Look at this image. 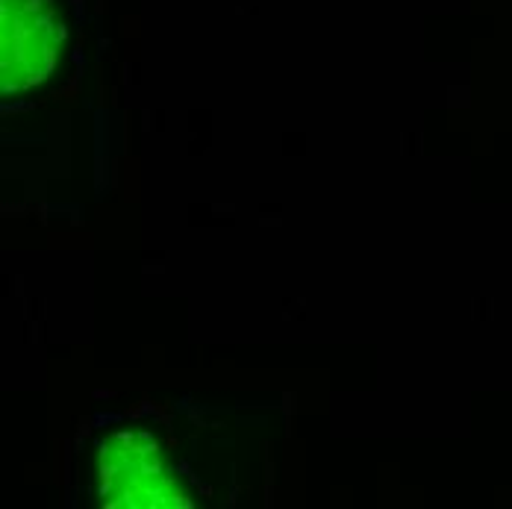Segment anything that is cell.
I'll return each instance as SVG.
<instances>
[{
    "instance_id": "obj_1",
    "label": "cell",
    "mask_w": 512,
    "mask_h": 509,
    "mask_svg": "<svg viewBox=\"0 0 512 509\" xmlns=\"http://www.w3.org/2000/svg\"><path fill=\"white\" fill-rule=\"evenodd\" d=\"M62 24L48 0H3V86L24 89L48 77Z\"/></svg>"
}]
</instances>
